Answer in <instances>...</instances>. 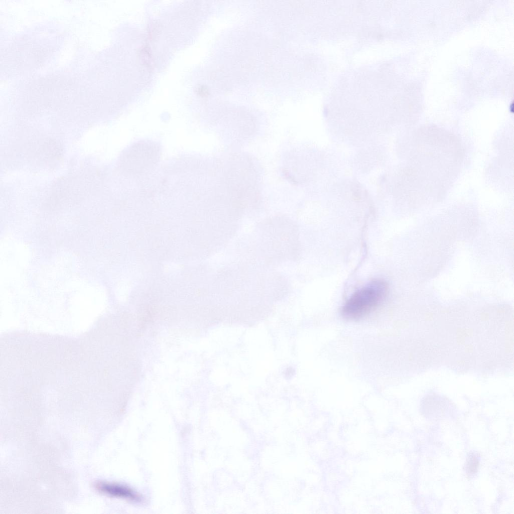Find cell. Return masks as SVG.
I'll list each match as a JSON object with an SVG mask.
<instances>
[{"label":"cell","instance_id":"1","mask_svg":"<svg viewBox=\"0 0 514 514\" xmlns=\"http://www.w3.org/2000/svg\"><path fill=\"white\" fill-rule=\"evenodd\" d=\"M388 293L387 282L375 279L355 291L341 309L342 317L348 320L361 319L377 308Z\"/></svg>","mask_w":514,"mask_h":514},{"label":"cell","instance_id":"2","mask_svg":"<svg viewBox=\"0 0 514 514\" xmlns=\"http://www.w3.org/2000/svg\"><path fill=\"white\" fill-rule=\"evenodd\" d=\"M95 487L101 493L118 498L133 501H140L141 497L138 493L128 486L115 483L99 482Z\"/></svg>","mask_w":514,"mask_h":514},{"label":"cell","instance_id":"3","mask_svg":"<svg viewBox=\"0 0 514 514\" xmlns=\"http://www.w3.org/2000/svg\"><path fill=\"white\" fill-rule=\"evenodd\" d=\"M479 465V458L478 454L470 452L468 454L465 464V470L467 474L471 475L475 474Z\"/></svg>","mask_w":514,"mask_h":514}]
</instances>
